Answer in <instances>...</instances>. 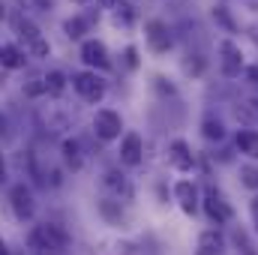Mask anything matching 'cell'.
Wrapping results in <instances>:
<instances>
[{"label": "cell", "mask_w": 258, "mask_h": 255, "mask_svg": "<svg viewBox=\"0 0 258 255\" xmlns=\"http://www.w3.org/2000/svg\"><path fill=\"white\" fill-rule=\"evenodd\" d=\"M66 243H69V234H66L57 222L36 225L27 234V249L33 255H63Z\"/></svg>", "instance_id": "obj_1"}, {"label": "cell", "mask_w": 258, "mask_h": 255, "mask_svg": "<svg viewBox=\"0 0 258 255\" xmlns=\"http://www.w3.org/2000/svg\"><path fill=\"white\" fill-rule=\"evenodd\" d=\"M72 87H75L78 96L87 99V102H99V99L105 96V81H102L96 72H75V75H72Z\"/></svg>", "instance_id": "obj_2"}, {"label": "cell", "mask_w": 258, "mask_h": 255, "mask_svg": "<svg viewBox=\"0 0 258 255\" xmlns=\"http://www.w3.org/2000/svg\"><path fill=\"white\" fill-rule=\"evenodd\" d=\"M120 129H123V120H120L117 111H111V108H99V111L93 114V132H96L102 141H114V138H120Z\"/></svg>", "instance_id": "obj_3"}, {"label": "cell", "mask_w": 258, "mask_h": 255, "mask_svg": "<svg viewBox=\"0 0 258 255\" xmlns=\"http://www.w3.org/2000/svg\"><path fill=\"white\" fill-rule=\"evenodd\" d=\"M15 30H18V36L30 45V51H33L36 57H45V54H48V42L39 36V30H36L33 21H27L24 15H15Z\"/></svg>", "instance_id": "obj_4"}, {"label": "cell", "mask_w": 258, "mask_h": 255, "mask_svg": "<svg viewBox=\"0 0 258 255\" xmlns=\"http://www.w3.org/2000/svg\"><path fill=\"white\" fill-rule=\"evenodd\" d=\"M9 204H12V213L18 219H33L36 213V201H33V192L27 189L24 183H15L9 189Z\"/></svg>", "instance_id": "obj_5"}, {"label": "cell", "mask_w": 258, "mask_h": 255, "mask_svg": "<svg viewBox=\"0 0 258 255\" xmlns=\"http://www.w3.org/2000/svg\"><path fill=\"white\" fill-rule=\"evenodd\" d=\"M219 63H222V72H225L228 78L240 75V69H243L240 45H237V42H231V39H222V42H219Z\"/></svg>", "instance_id": "obj_6"}, {"label": "cell", "mask_w": 258, "mask_h": 255, "mask_svg": "<svg viewBox=\"0 0 258 255\" xmlns=\"http://www.w3.org/2000/svg\"><path fill=\"white\" fill-rule=\"evenodd\" d=\"M204 210H207V216H210L216 225H222V222H228V219H231V207L225 204V198L213 189V186L204 192Z\"/></svg>", "instance_id": "obj_7"}, {"label": "cell", "mask_w": 258, "mask_h": 255, "mask_svg": "<svg viewBox=\"0 0 258 255\" xmlns=\"http://www.w3.org/2000/svg\"><path fill=\"white\" fill-rule=\"evenodd\" d=\"M144 159V141L138 132H126L120 141V162L123 165H138Z\"/></svg>", "instance_id": "obj_8"}, {"label": "cell", "mask_w": 258, "mask_h": 255, "mask_svg": "<svg viewBox=\"0 0 258 255\" xmlns=\"http://www.w3.org/2000/svg\"><path fill=\"white\" fill-rule=\"evenodd\" d=\"M81 60L87 66H96V69H108L111 60H108V48L99 42V39H87L81 45Z\"/></svg>", "instance_id": "obj_9"}, {"label": "cell", "mask_w": 258, "mask_h": 255, "mask_svg": "<svg viewBox=\"0 0 258 255\" xmlns=\"http://www.w3.org/2000/svg\"><path fill=\"white\" fill-rule=\"evenodd\" d=\"M147 45L153 48V51H168L171 48V33H168V24L165 21H147Z\"/></svg>", "instance_id": "obj_10"}, {"label": "cell", "mask_w": 258, "mask_h": 255, "mask_svg": "<svg viewBox=\"0 0 258 255\" xmlns=\"http://www.w3.org/2000/svg\"><path fill=\"white\" fill-rule=\"evenodd\" d=\"M195 255H225V237H222V231H216V228L204 231V234L198 237Z\"/></svg>", "instance_id": "obj_11"}, {"label": "cell", "mask_w": 258, "mask_h": 255, "mask_svg": "<svg viewBox=\"0 0 258 255\" xmlns=\"http://www.w3.org/2000/svg\"><path fill=\"white\" fill-rule=\"evenodd\" d=\"M168 162L174 165V168H180V171H189L195 165V159H192V153H189V144L186 141H171L168 144Z\"/></svg>", "instance_id": "obj_12"}, {"label": "cell", "mask_w": 258, "mask_h": 255, "mask_svg": "<svg viewBox=\"0 0 258 255\" xmlns=\"http://www.w3.org/2000/svg\"><path fill=\"white\" fill-rule=\"evenodd\" d=\"M174 198L180 201V207H183L186 213H195V207H198V189H195L192 180H180V183L174 186Z\"/></svg>", "instance_id": "obj_13"}, {"label": "cell", "mask_w": 258, "mask_h": 255, "mask_svg": "<svg viewBox=\"0 0 258 255\" xmlns=\"http://www.w3.org/2000/svg\"><path fill=\"white\" fill-rule=\"evenodd\" d=\"M102 183H105V189H108V192H114V198H117V201H120V195H123V198H129V195H132V189H129V180L120 174V171H105Z\"/></svg>", "instance_id": "obj_14"}, {"label": "cell", "mask_w": 258, "mask_h": 255, "mask_svg": "<svg viewBox=\"0 0 258 255\" xmlns=\"http://www.w3.org/2000/svg\"><path fill=\"white\" fill-rule=\"evenodd\" d=\"M24 51L15 48V45H0V66L3 69H21L24 66Z\"/></svg>", "instance_id": "obj_15"}, {"label": "cell", "mask_w": 258, "mask_h": 255, "mask_svg": "<svg viewBox=\"0 0 258 255\" xmlns=\"http://www.w3.org/2000/svg\"><path fill=\"white\" fill-rule=\"evenodd\" d=\"M237 150L246 153V156H252V159H258V132L255 129H240L237 132Z\"/></svg>", "instance_id": "obj_16"}, {"label": "cell", "mask_w": 258, "mask_h": 255, "mask_svg": "<svg viewBox=\"0 0 258 255\" xmlns=\"http://www.w3.org/2000/svg\"><path fill=\"white\" fill-rule=\"evenodd\" d=\"M99 213H102L111 225H120V222H123V207H120L117 198H102V201H99Z\"/></svg>", "instance_id": "obj_17"}, {"label": "cell", "mask_w": 258, "mask_h": 255, "mask_svg": "<svg viewBox=\"0 0 258 255\" xmlns=\"http://www.w3.org/2000/svg\"><path fill=\"white\" fill-rule=\"evenodd\" d=\"M63 90H66V75L60 69H51V72L45 75V93H48V96H60Z\"/></svg>", "instance_id": "obj_18"}, {"label": "cell", "mask_w": 258, "mask_h": 255, "mask_svg": "<svg viewBox=\"0 0 258 255\" xmlns=\"http://www.w3.org/2000/svg\"><path fill=\"white\" fill-rule=\"evenodd\" d=\"M63 159L72 165V168H81L84 156H81V144H78L75 138H66V141H63Z\"/></svg>", "instance_id": "obj_19"}, {"label": "cell", "mask_w": 258, "mask_h": 255, "mask_svg": "<svg viewBox=\"0 0 258 255\" xmlns=\"http://www.w3.org/2000/svg\"><path fill=\"white\" fill-rule=\"evenodd\" d=\"M87 27H90V21H87L84 15H75V18H69V21L63 24V30H66L69 39H81V36L87 33Z\"/></svg>", "instance_id": "obj_20"}, {"label": "cell", "mask_w": 258, "mask_h": 255, "mask_svg": "<svg viewBox=\"0 0 258 255\" xmlns=\"http://www.w3.org/2000/svg\"><path fill=\"white\" fill-rule=\"evenodd\" d=\"M114 21L123 24V27H129V24L135 21V9H132V3H126V0H117V3H114Z\"/></svg>", "instance_id": "obj_21"}, {"label": "cell", "mask_w": 258, "mask_h": 255, "mask_svg": "<svg viewBox=\"0 0 258 255\" xmlns=\"http://www.w3.org/2000/svg\"><path fill=\"white\" fill-rule=\"evenodd\" d=\"M201 129H204V138H210V141H219V138H225V126H222L216 117H204Z\"/></svg>", "instance_id": "obj_22"}, {"label": "cell", "mask_w": 258, "mask_h": 255, "mask_svg": "<svg viewBox=\"0 0 258 255\" xmlns=\"http://www.w3.org/2000/svg\"><path fill=\"white\" fill-rule=\"evenodd\" d=\"M24 93H30V96H39V93H45V75H33V78L24 84Z\"/></svg>", "instance_id": "obj_23"}, {"label": "cell", "mask_w": 258, "mask_h": 255, "mask_svg": "<svg viewBox=\"0 0 258 255\" xmlns=\"http://www.w3.org/2000/svg\"><path fill=\"white\" fill-rule=\"evenodd\" d=\"M240 177H243V186L258 189V168H252V165H243V168H240Z\"/></svg>", "instance_id": "obj_24"}, {"label": "cell", "mask_w": 258, "mask_h": 255, "mask_svg": "<svg viewBox=\"0 0 258 255\" xmlns=\"http://www.w3.org/2000/svg\"><path fill=\"white\" fill-rule=\"evenodd\" d=\"M213 15H216L228 30H234V21H231V15H228V9H225V6H216V9H213Z\"/></svg>", "instance_id": "obj_25"}, {"label": "cell", "mask_w": 258, "mask_h": 255, "mask_svg": "<svg viewBox=\"0 0 258 255\" xmlns=\"http://www.w3.org/2000/svg\"><path fill=\"white\" fill-rule=\"evenodd\" d=\"M246 78H249L252 84H258V66H249V69H246Z\"/></svg>", "instance_id": "obj_26"}, {"label": "cell", "mask_w": 258, "mask_h": 255, "mask_svg": "<svg viewBox=\"0 0 258 255\" xmlns=\"http://www.w3.org/2000/svg\"><path fill=\"white\" fill-rule=\"evenodd\" d=\"M252 222H255V231H258V195L252 198Z\"/></svg>", "instance_id": "obj_27"}, {"label": "cell", "mask_w": 258, "mask_h": 255, "mask_svg": "<svg viewBox=\"0 0 258 255\" xmlns=\"http://www.w3.org/2000/svg\"><path fill=\"white\" fill-rule=\"evenodd\" d=\"M126 63H129V66L138 63V57H135V48H126Z\"/></svg>", "instance_id": "obj_28"}, {"label": "cell", "mask_w": 258, "mask_h": 255, "mask_svg": "<svg viewBox=\"0 0 258 255\" xmlns=\"http://www.w3.org/2000/svg\"><path fill=\"white\" fill-rule=\"evenodd\" d=\"M6 180V159H3V153H0V183Z\"/></svg>", "instance_id": "obj_29"}, {"label": "cell", "mask_w": 258, "mask_h": 255, "mask_svg": "<svg viewBox=\"0 0 258 255\" xmlns=\"http://www.w3.org/2000/svg\"><path fill=\"white\" fill-rule=\"evenodd\" d=\"M33 3H36L39 9H51V0H33Z\"/></svg>", "instance_id": "obj_30"}, {"label": "cell", "mask_w": 258, "mask_h": 255, "mask_svg": "<svg viewBox=\"0 0 258 255\" xmlns=\"http://www.w3.org/2000/svg\"><path fill=\"white\" fill-rule=\"evenodd\" d=\"M114 3L117 0H99V6H105V9H114Z\"/></svg>", "instance_id": "obj_31"}, {"label": "cell", "mask_w": 258, "mask_h": 255, "mask_svg": "<svg viewBox=\"0 0 258 255\" xmlns=\"http://www.w3.org/2000/svg\"><path fill=\"white\" fill-rule=\"evenodd\" d=\"M0 255H9V249H6V243L0 240Z\"/></svg>", "instance_id": "obj_32"}, {"label": "cell", "mask_w": 258, "mask_h": 255, "mask_svg": "<svg viewBox=\"0 0 258 255\" xmlns=\"http://www.w3.org/2000/svg\"><path fill=\"white\" fill-rule=\"evenodd\" d=\"M0 18H3V3H0Z\"/></svg>", "instance_id": "obj_33"}, {"label": "cell", "mask_w": 258, "mask_h": 255, "mask_svg": "<svg viewBox=\"0 0 258 255\" xmlns=\"http://www.w3.org/2000/svg\"><path fill=\"white\" fill-rule=\"evenodd\" d=\"M0 132H3V117H0Z\"/></svg>", "instance_id": "obj_34"}, {"label": "cell", "mask_w": 258, "mask_h": 255, "mask_svg": "<svg viewBox=\"0 0 258 255\" xmlns=\"http://www.w3.org/2000/svg\"><path fill=\"white\" fill-rule=\"evenodd\" d=\"M75 3H87V0H75Z\"/></svg>", "instance_id": "obj_35"}]
</instances>
